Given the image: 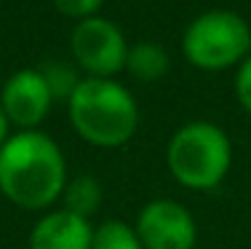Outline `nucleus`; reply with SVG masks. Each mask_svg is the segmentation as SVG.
I'll return each instance as SVG.
<instances>
[{"instance_id": "nucleus-2", "label": "nucleus", "mask_w": 251, "mask_h": 249, "mask_svg": "<svg viewBox=\"0 0 251 249\" xmlns=\"http://www.w3.org/2000/svg\"><path fill=\"white\" fill-rule=\"evenodd\" d=\"M67 108L75 132L97 147L126 145L139 123V108L131 91L112 78H83Z\"/></svg>"}, {"instance_id": "nucleus-11", "label": "nucleus", "mask_w": 251, "mask_h": 249, "mask_svg": "<svg viewBox=\"0 0 251 249\" xmlns=\"http://www.w3.org/2000/svg\"><path fill=\"white\" fill-rule=\"evenodd\" d=\"M91 249H145L134 228L121 220H107L94 230Z\"/></svg>"}, {"instance_id": "nucleus-13", "label": "nucleus", "mask_w": 251, "mask_h": 249, "mask_svg": "<svg viewBox=\"0 0 251 249\" xmlns=\"http://www.w3.org/2000/svg\"><path fill=\"white\" fill-rule=\"evenodd\" d=\"M101 3H104V0H53V5H56L64 16H73V19H77V22L97 16Z\"/></svg>"}, {"instance_id": "nucleus-4", "label": "nucleus", "mask_w": 251, "mask_h": 249, "mask_svg": "<svg viewBox=\"0 0 251 249\" xmlns=\"http://www.w3.org/2000/svg\"><path fill=\"white\" fill-rule=\"evenodd\" d=\"M182 51L201 70H225L249 56L251 29L232 11H206L184 29Z\"/></svg>"}, {"instance_id": "nucleus-15", "label": "nucleus", "mask_w": 251, "mask_h": 249, "mask_svg": "<svg viewBox=\"0 0 251 249\" xmlns=\"http://www.w3.org/2000/svg\"><path fill=\"white\" fill-rule=\"evenodd\" d=\"M8 118H5V112H3V108H0V147L5 145V139H8Z\"/></svg>"}, {"instance_id": "nucleus-5", "label": "nucleus", "mask_w": 251, "mask_h": 249, "mask_svg": "<svg viewBox=\"0 0 251 249\" xmlns=\"http://www.w3.org/2000/svg\"><path fill=\"white\" fill-rule=\"evenodd\" d=\"M70 46L75 62L88 73V78H112L126 67V56H128L126 38L115 22L104 16L77 22Z\"/></svg>"}, {"instance_id": "nucleus-6", "label": "nucleus", "mask_w": 251, "mask_h": 249, "mask_svg": "<svg viewBox=\"0 0 251 249\" xmlns=\"http://www.w3.org/2000/svg\"><path fill=\"white\" fill-rule=\"evenodd\" d=\"M136 236L145 249H193L198 230L195 220L176 201H150L136 217Z\"/></svg>"}, {"instance_id": "nucleus-9", "label": "nucleus", "mask_w": 251, "mask_h": 249, "mask_svg": "<svg viewBox=\"0 0 251 249\" xmlns=\"http://www.w3.org/2000/svg\"><path fill=\"white\" fill-rule=\"evenodd\" d=\"M126 67H128V73L139 81H158L169 73V54H166V49L160 43L142 40V43H136L128 49Z\"/></svg>"}, {"instance_id": "nucleus-1", "label": "nucleus", "mask_w": 251, "mask_h": 249, "mask_svg": "<svg viewBox=\"0 0 251 249\" xmlns=\"http://www.w3.org/2000/svg\"><path fill=\"white\" fill-rule=\"evenodd\" d=\"M67 164L43 132H19L0 147V193L22 209H46L62 198Z\"/></svg>"}, {"instance_id": "nucleus-7", "label": "nucleus", "mask_w": 251, "mask_h": 249, "mask_svg": "<svg viewBox=\"0 0 251 249\" xmlns=\"http://www.w3.org/2000/svg\"><path fill=\"white\" fill-rule=\"evenodd\" d=\"M51 91L40 70H19L3 83L0 91V108H3L8 123L32 132L51 110Z\"/></svg>"}, {"instance_id": "nucleus-12", "label": "nucleus", "mask_w": 251, "mask_h": 249, "mask_svg": "<svg viewBox=\"0 0 251 249\" xmlns=\"http://www.w3.org/2000/svg\"><path fill=\"white\" fill-rule=\"evenodd\" d=\"M40 75L49 83V91L53 99H70L75 94L77 83L83 81V78H77L75 67L67 62H46L40 67Z\"/></svg>"}, {"instance_id": "nucleus-3", "label": "nucleus", "mask_w": 251, "mask_h": 249, "mask_svg": "<svg viewBox=\"0 0 251 249\" xmlns=\"http://www.w3.org/2000/svg\"><path fill=\"white\" fill-rule=\"evenodd\" d=\"M232 164L230 137L208 121L182 126L169 142V169L179 185L211 191L225 180Z\"/></svg>"}, {"instance_id": "nucleus-8", "label": "nucleus", "mask_w": 251, "mask_h": 249, "mask_svg": "<svg viewBox=\"0 0 251 249\" xmlns=\"http://www.w3.org/2000/svg\"><path fill=\"white\" fill-rule=\"evenodd\" d=\"M94 228L88 220L59 209L46 215L29 233V249H91Z\"/></svg>"}, {"instance_id": "nucleus-14", "label": "nucleus", "mask_w": 251, "mask_h": 249, "mask_svg": "<svg viewBox=\"0 0 251 249\" xmlns=\"http://www.w3.org/2000/svg\"><path fill=\"white\" fill-rule=\"evenodd\" d=\"M235 94H238V102L243 105V110L251 112V54L243 59L241 70L235 75Z\"/></svg>"}, {"instance_id": "nucleus-10", "label": "nucleus", "mask_w": 251, "mask_h": 249, "mask_svg": "<svg viewBox=\"0 0 251 249\" xmlns=\"http://www.w3.org/2000/svg\"><path fill=\"white\" fill-rule=\"evenodd\" d=\"M62 198H64V209L67 212L88 220L101 204V188L94 177H75L73 182L64 185Z\"/></svg>"}]
</instances>
